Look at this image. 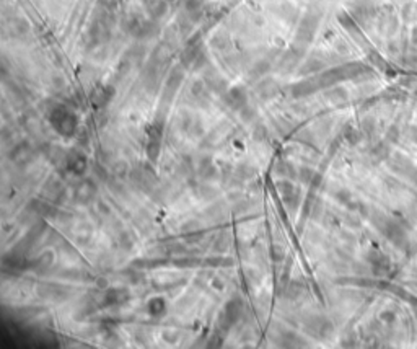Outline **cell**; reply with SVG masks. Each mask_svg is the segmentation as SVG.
Listing matches in <instances>:
<instances>
[{
	"label": "cell",
	"instance_id": "cell-15",
	"mask_svg": "<svg viewBox=\"0 0 417 349\" xmlns=\"http://www.w3.org/2000/svg\"><path fill=\"white\" fill-rule=\"evenodd\" d=\"M315 28H316V18L313 20V18L307 17L300 25V30H298L297 38L300 39L302 43H308V41L311 39V36L315 35Z\"/></svg>",
	"mask_w": 417,
	"mask_h": 349
},
{
	"label": "cell",
	"instance_id": "cell-8",
	"mask_svg": "<svg viewBox=\"0 0 417 349\" xmlns=\"http://www.w3.org/2000/svg\"><path fill=\"white\" fill-rule=\"evenodd\" d=\"M224 101L233 111H241L248 105V93L243 87H233L224 93Z\"/></svg>",
	"mask_w": 417,
	"mask_h": 349
},
{
	"label": "cell",
	"instance_id": "cell-4",
	"mask_svg": "<svg viewBox=\"0 0 417 349\" xmlns=\"http://www.w3.org/2000/svg\"><path fill=\"white\" fill-rule=\"evenodd\" d=\"M243 313V304L241 300L238 299H232L230 302H227L224 310L220 313V318H219V325H222L224 330H230V328L236 323V321L240 320Z\"/></svg>",
	"mask_w": 417,
	"mask_h": 349
},
{
	"label": "cell",
	"instance_id": "cell-24",
	"mask_svg": "<svg viewBox=\"0 0 417 349\" xmlns=\"http://www.w3.org/2000/svg\"><path fill=\"white\" fill-rule=\"evenodd\" d=\"M240 113H241V118L245 119V121H253V119H254V116H256V108L246 105L245 108L241 109Z\"/></svg>",
	"mask_w": 417,
	"mask_h": 349
},
{
	"label": "cell",
	"instance_id": "cell-7",
	"mask_svg": "<svg viewBox=\"0 0 417 349\" xmlns=\"http://www.w3.org/2000/svg\"><path fill=\"white\" fill-rule=\"evenodd\" d=\"M130 292L126 287H106L103 294V305L104 307H114V305H124L130 300Z\"/></svg>",
	"mask_w": 417,
	"mask_h": 349
},
{
	"label": "cell",
	"instance_id": "cell-23",
	"mask_svg": "<svg viewBox=\"0 0 417 349\" xmlns=\"http://www.w3.org/2000/svg\"><path fill=\"white\" fill-rule=\"evenodd\" d=\"M315 176H316V173L313 172L311 168H307V167H302L300 172H298V178H300L302 183H311Z\"/></svg>",
	"mask_w": 417,
	"mask_h": 349
},
{
	"label": "cell",
	"instance_id": "cell-28",
	"mask_svg": "<svg viewBox=\"0 0 417 349\" xmlns=\"http://www.w3.org/2000/svg\"><path fill=\"white\" fill-rule=\"evenodd\" d=\"M266 137V127H264L262 124H258L254 129V139L256 141H261Z\"/></svg>",
	"mask_w": 417,
	"mask_h": 349
},
{
	"label": "cell",
	"instance_id": "cell-11",
	"mask_svg": "<svg viewBox=\"0 0 417 349\" xmlns=\"http://www.w3.org/2000/svg\"><path fill=\"white\" fill-rule=\"evenodd\" d=\"M277 188L281 191L284 202H286L290 209H295L298 204H300V191H298L290 181H286V180L279 181L277 183Z\"/></svg>",
	"mask_w": 417,
	"mask_h": 349
},
{
	"label": "cell",
	"instance_id": "cell-2",
	"mask_svg": "<svg viewBox=\"0 0 417 349\" xmlns=\"http://www.w3.org/2000/svg\"><path fill=\"white\" fill-rule=\"evenodd\" d=\"M145 132H147V146H145V152H147V159L154 163L158 160L160 152H162L163 122L154 121L152 124L145 127Z\"/></svg>",
	"mask_w": 417,
	"mask_h": 349
},
{
	"label": "cell",
	"instance_id": "cell-9",
	"mask_svg": "<svg viewBox=\"0 0 417 349\" xmlns=\"http://www.w3.org/2000/svg\"><path fill=\"white\" fill-rule=\"evenodd\" d=\"M303 326L305 330H307L310 334L313 336H318V338H324L326 334L331 331V323L324 317H308L307 320L303 321Z\"/></svg>",
	"mask_w": 417,
	"mask_h": 349
},
{
	"label": "cell",
	"instance_id": "cell-19",
	"mask_svg": "<svg viewBox=\"0 0 417 349\" xmlns=\"http://www.w3.org/2000/svg\"><path fill=\"white\" fill-rule=\"evenodd\" d=\"M191 93L194 95V98L199 105H204L207 101V95H205V88H204V84L200 80L194 82L192 87H191Z\"/></svg>",
	"mask_w": 417,
	"mask_h": 349
},
{
	"label": "cell",
	"instance_id": "cell-16",
	"mask_svg": "<svg viewBox=\"0 0 417 349\" xmlns=\"http://www.w3.org/2000/svg\"><path fill=\"white\" fill-rule=\"evenodd\" d=\"M303 292H305V286H303V283H300V281H297V279L289 281L286 286V297L290 300L298 299Z\"/></svg>",
	"mask_w": 417,
	"mask_h": 349
},
{
	"label": "cell",
	"instance_id": "cell-13",
	"mask_svg": "<svg viewBox=\"0 0 417 349\" xmlns=\"http://www.w3.org/2000/svg\"><path fill=\"white\" fill-rule=\"evenodd\" d=\"M256 92H258V95L262 100H270V98H274L277 93H279V85H277L275 80L266 79V80H262L258 87H256Z\"/></svg>",
	"mask_w": 417,
	"mask_h": 349
},
{
	"label": "cell",
	"instance_id": "cell-3",
	"mask_svg": "<svg viewBox=\"0 0 417 349\" xmlns=\"http://www.w3.org/2000/svg\"><path fill=\"white\" fill-rule=\"evenodd\" d=\"M130 180L138 189L145 191V193H152L157 188V175L155 170L147 163H141L135 168L130 170Z\"/></svg>",
	"mask_w": 417,
	"mask_h": 349
},
{
	"label": "cell",
	"instance_id": "cell-27",
	"mask_svg": "<svg viewBox=\"0 0 417 349\" xmlns=\"http://www.w3.org/2000/svg\"><path fill=\"white\" fill-rule=\"evenodd\" d=\"M204 0H186V9L189 12H194V10H199L200 7H202Z\"/></svg>",
	"mask_w": 417,
	"mask_h": 349
},
{
	"label": "cell",
	"instance_id": "cell-1",
	"mask_svg": "<svg viewBox=\"0 0 417 349\" xmlns=\"http://www.w3.org/2000/svg\"><path fill=\"white\" fill-rule=\"evenodd\" d=\"M49 122L55 129V132L60 134L62 137H72L79 129V118L72 109H68L64 105H57L51 109Z\"/></svg>",
	"mask_w": 417,
	"mask_h": 349
},
{
	"label": "cell",
	"instance_id": "cell-17",
	"mask_svg": "<svg viewBox=\"0 0 417 349\" xmlns=\"http://www.w3.org/2000/svg\"><path fill=\"white\" fill-rule=\"evenodd\" d=\"M147 310L149 313L152 315V317H162V315L166 312V302H165V299L162 297H154L149 302L147 305Z\"/></svg>",
	"mask_w": 417,
	"mask_h": 349
},
{
	"label": "cell",
	"instance_id": "cell-22",
	"mask_svg": "<svg viewBox=\"0 0 417 349\" xmlns=\"http://www.w3.org/2000/svg\"><path fill=\"white\" fill-rule=\"evenodd\" d=\"M52 261H54V255L51 251H46V253H43V255L39 256V259H38V268H41V269H47L49 268V266L52 264Z\"/></svg>",
	"mask_w": 417,
	"mask_h": 349
},
{
	"label": "cell",
	"instance_id": "cell-25",
	"mask_svg": "<svg viewBox=\"0 0 417 349\" xmlns=\"http://www.w3.org/2000/svg\"><path fill=\"white\" fill-rule=\"evenodd\" d=\"M277 172H279L281 175H290V176H294V168H292L290 163H286V162H281L279 165H277Z\"/></svg>",
	"mask_w": 417,
	"mask_h": 349
},
{
	"label": "cell",
	"instance_id": "cell-10",
	"mask_svg": "<svg viewBox=\"0 0 417 349\" xmlns=\"http://www.w3.org/2000/svg\"><path fill=\"white\" fill-rule=\"evenodd\" d=\"M114 87L111 85H98L90 95V100H92V103L98 108V109H103L109 105V101L114 98Z\"/></svg>",
	"mask_w": 417,
	"mask_h": 349
},
{
	"label": "cell",
	"instance_id": "cell-6",
	"mask_svg": "<svg viewBox=\"0 0 417 349\" xmlns=\"http://www.w3.org/2000/svg\"><path fill=\"white\" fill-rule=\"evenodd\" d=\"M64 167L67 172L72 175H83L88 168V159L85 154H82L80 150H72L68 152L64 159Z\"/></svg>",
	"mask_w": 417,
	"mask_h": 349
},
{
	"label": "cell",
	"instance_id": "cell-29",
	"mask_svg": "<svg viewBox=\"0 0 417 349\" xmlns=\"http://www.w3.org/2000/svg\"><path fill=\"white\" fill-rule=\"evenodd\" d=\"M100 4L104 7V9L113 10V9H116V7L121 4V0H100Z\"/></svg>",
	"mask_w": 417,
	"mask_h": 349
},
{
	"label": "cell",
	"instance_id": "cell-21",
	"mask_svg": "<svg viewBox=\"0 0 417 349\" xmlns=\"http://www.w3.org/2000/svg\"><path fill=\"white\" fill-rule=\"evenodd\" d=\"M284 258H286V251H284V248L281 245L270 246V259H272L274 263H281Z\"/></svg>",
	"mask_w": 417,
	"mask_h": 349
},
{
	"label": "cell",
	"instance_id": "cell-18",
	"mask_svg": "<svg viewBox=\"0 0 417 349\" xmlns=\"http://www.w3.org/2000/svg\"><path fill=\"white\" fill-rule=\"evenodd\" d=\"M215 173H217V168H215V165L212 163V159H202L199 162V175L205 178V180H211V178L215 176Z\"/></svg>",
	"mask_w": 417,
	"mask_h": 349
},
{
	"label": "cell",
	"instance_id": "cell-14",
	"mask_svg": "<svg viewBox=\"0 0 417 349\" xmlns=\"http://www.w3.org/2000/svg\"><path fill=\"white\" fill-rule=\"evenodd\" d=\"M183 80H184V72L181 67H173L168 79H166V92H170V95H173L179 88Z\"/></svg>",
	"mask_w": 417,
	"mask_h": 349
},
{
	"label": "cell",
	"instance_id": "cell-20",
	"mask_svg": "<svg viewBox=\"0 0 417 349\" xmlns=\"http://www.w3.org/2000/svg\"><path fill=\"white\" fill-rule=\"evenodd\" d=\"M44 194H46L47 197H49L51 201H52V199H59L60 194H62V186H60V184H59L57 181H51V183L46 186Z\"/></svg>",
	"mask_w": 417,
	"mask_h": 349
},
{
	"label": "cell",
	"instance_id": "cell-12",
	"mask_svg": "<svg viewBox=\"0 0 417 349\" xmlns=\"http://www.w3.org/2000/svg\"><path fill=\"white\" fill-rule=\"evenodd\" d=\"M33 149L28 146V144H20L12 152V160L17 163V165H26L33 160Z\"/></svg>",
	"mask_w": 417,
	"mask_h": 349
},
{
	"label": "cell",
	"instance_id": "cell-26",
	"mask_svg": "<svg viewBox=\"0 0 417 349\" xmlns=\"http://www.w3.org/2000/svg\"><path fill=\"white\" fill-rule=\"evenodd\" d=\"M236 175L241 176V178H248V176L253 175V168L249 165H240L238 168H236Z\"/></svg>",
	"mask_w": 417,
	"mask_h": 349
},
{
	"label": "cell",
	"instance_id": "cell-5",
	"mask_svg": "<svg viewBox=\"0 0 417 349\" xmlns=\"http://www.w3.org/2000/svg\"><path fill=\"white\" fill-rule=\"evenodd\" d=\"M96 194H98V186H96V183L92 180V178H85V180H82L74 189V199H75V202H79V204L92 202L96 197Z\"/></svg>",
	"mask_w": 417,
	"mask_h": 349
},
{
	"label": "cell",
	"instance_id": "cell-30",
	"mask_svg": "<svg viewBox=\"0 0 417 349\" xmlns=\"http://www.w3.org/2000/svg\"><path fill=\"white\" fill-rule=\"evenodd\" d=\"M98 287H100V289H106V287H108V281L104 279V277H100L98 279Z\"/></svg>",
	"mask_w": 417,
	"mask_h": 349
}]
</instances>
